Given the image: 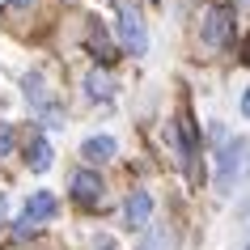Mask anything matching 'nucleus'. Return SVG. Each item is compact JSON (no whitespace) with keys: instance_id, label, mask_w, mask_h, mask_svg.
I'll return each instance as SVG.
<instances>
[{"instance_id":"obj_12","label":"nucleus","mask_w":250,"mask_h":250,"mask_svg":"<svg viewBox=\"0 0 250 250\" xmlns=\"http://www.w3.org/2000/svg\"><path fill=\"white\" fill-rule=\"evenodd\" d=\"M89 47L98 51V60H106V55H110V47H106V39H102V26H98V21L89 26Z\"/></svg>"},{"instance_id":"obj_10","label":"nucleus","mask_w":250,"mask_h":250,"mask_svg":"<svg viewBox=\"0 0 250 250\" xmlns=\"http://www.w3.org/2000/svg\"><path fill=\"white\" fill-rule=\"evenodd\" d=\"M115 140H110V136H89V140H85V145H81V157L85 161H93V166H102V161H115Z\"/></svg>"},{"instance_id":"obj_16","label":"nucleus","mask_w":250,"mask_h":250,"mask_svg":"<svg viewBox=\"0 0 250 250\" xmlns=\"http://www.w3.org/2000/svg\"><path fill=\"white\" fill-rule=\"evenodd\" d=\"M98 250H119V242H115V237H102V242H98Z\"/></svg>"},{"instance_id":"obj_1","label":"nucleus","mask_w":250,"mask_h":250,"mask_svg":"<svg viewBox=\"0 0 250 250\" xmlns=\"http://www.w3.org/2000/svg\"><path fill=\"white\" fill-rule=\"evenodd\" d=\"M115 34H119V42H123L132 55H145V51H148L145 21H140V13H136L132 4H123V0L115 4Z\"/></svg>"},{"instance_id":"obj_15","label":"nucleus","mask_w":250,"mask_h":250,"mask_svg":"<svg viewBox=\"0 0 250 250\" xmlns=\"http://www.w3.org/2000/svg\"><path fill=\"white\" fill-rule=\"evenodd\" d=\"M242 115L250 119V85H246V89H242Z\"/></svg>"},{"instance_id":"obj_6","label":"nucleus","mask_w":250,"mask_h":250,"mask_svg":"<svg viewBox=\"0 0 250 250\" xmlns=\"http://www.w3.org/2000/svg\"><path fill=\"white\" fill-rule=\"evenodd\" d=\"M81 89H85L89 102H110V98H115V77H110L106 68H89L85 81H81Z\"/></svg>"},{"instance_id":"obj_14","label":"nucleus","mask_w":250,"mask_h":250,"mask_svg":"<svg viewBox=\"0 0 250 250\" xmlns=\"http://www.w3.org/2000/svg\"><path fill=\"white\" fill-rule=\"evenodd\" d=\"M9 153H13V127H9V123H0V161L9 157Z\"/></svg>"},{"instance_id":"obj_8","label":"nucleus","mask_w":250,"mask_h":250,"mask_svg":"<svg viewBox=\"0 0 250 250\" xmlns=\"http://www.w3.org/2000/svg\"><path fill=\"white\" fill-rule=\"evenodd\" d=\"M55 195L51 191H34V195L26 199V212H21V221H30V225H42V221H51L55 216Z\"/></svg>"},{"instance_id":"obj_13","label":"nucleus","mask_w":250,"mask_h":250,"mask_svg":"<svg viewBox=\"0 0 250 250\" xmlns=\"http://www.w3.org/2000/svg\"><path fill=\"white\" fill-rule=\"evenodd\" d=\"M140 250H174V242H170V233H161V229H153V237H148Z\"/></svg>"},{"instance_id":"obj_4","label":"nucleus","mask_w":250,"mask_h":250,"mask_svg":"<svg viewBox=\"0 0 250 250\" xmlns=\"http://www.w3.org/2000/svg\"><path fill=\"white\" fill-rule=\"evenodd\" d=\"M21 89H26V102L39 110V115H47L51 110L60 123H64V115H60V106H55V93H51V85H47V77H42L39 68L34 72H26V81H21Z\"/></svg>"},{"instance_id":"obj_5","label":"nucleus","mask_w":250,"mask_h":250,"mask_svg":"<svg viewBox=\"0 0 250 250\" xmlns=\"http://www.w3.org/2000/svg\"><path fill=\"white\" fill-rule=\"evenodd\" d=\"M68 191H72V199H77V204L93 208V204L102 199V178H98L93 170H77V174H72V187H68Z\"/></svg>"},{"instance_id":"obj_18","label":"nucleus","mask_w":250,"mask_h":250,"mask_svg":"<svg viewBox=\"0 0 250 250\" xmlns=\"http://www.w3.org/2000/svg\"><path fill=\"white\" fill-rule=\"evenodd\" d=\"M0 216H4V195H0Z\"/></svg>"},{"instance_id":"obj_3","label":"nucleus","mask_w":250,"mask_h":250,"mask_svg":"<svg viewBox=\"0 0 250 250\" xmlns=\"http://www.w3.org/2000/svg\"><path fill=\"white\" fill-rule=\"evenodd\" d=\"M246 161H250V145L246 140H229V145L216 153V187L229 191V187L237 183V174L246 170Z\"/></svg>"},{"instance_id":"obj_2","label":"nucleus","mask_w":250,"mask_h":250,"mask_svg":"<svg viewBox=\"0 0 250 250\" xmlns=\"http://www.w3.org/2000/svg\"><path fill=\"white\" fill-rule=\"evenodd\" d=\"M199 39L208 42V47H229V42H233V9H229V4H212V9H204Z\"/></svg>"},{"instance_id":"obj_9","label":"nucleus","mask_w":250,"mask_h":250,"mask_svg":"<svg viewBox=\"0 0 250 250\" xmlns=\"http://www.w3.org/2000/svg\"><path fill=\"white\" fill-rule=\"evenodd\" d=\"M148 216H153V195L148 191H132V199H127V229H145Z\"/></svg>"},{"instance_id":"obj_11","label":"nucleus","mask_w":250,"mask_h":250,"mask_svg":"<svg viewBox=\"0 0 250 250\" xmlns=\"http://www.w3.org/2000/svg\"><path fill=\"white\" fill-rule=\"evenodd\" d=\"M55 161V153H51V145H47V140H42V136H30V145H26V166L34 174H42L47 170V166H51Z\"/></svg>"},{"instance_id":"obj_17","label":"nucleus","mask_w":250,"mask_h":250,"mask_svg":"<svg viewBox=\"0 0 250 250\" xmlns=\"http://www.w3.org/2000/svg\"><path fill=\"white\" fill-rule=\"evenodd\" d=\"M9 4H13V9H26V4H34V0H9Z\"/></svg>"},{"instance_id":"obj_7","label":"nucleus","mask_w":250,"mask_h":250,"mask_svg":"<svg viewBox=\"0 0 250 250\" xmlns=\"http://www.w3.org/2000/svg\"><path fill=\"white\" fill-rule=\"evenodd\" d=\"M178 153L187 161V174H191V183H199V153H195V132H191V119H178Z\"/></svg>"},{"instance_id":"obj_19","label":"nucleus","mask_w":250,"mask_h":250,"mask_svg":"<svg viewBox=\"0 0 250 250\" xmlns=\"http://www.w3.org/2000/svg\"><path fill=\"white\" fill-rule=\"evenodd\" d=\"M246 250H250V246H246Z\"/></svg>"}]
</instances>
